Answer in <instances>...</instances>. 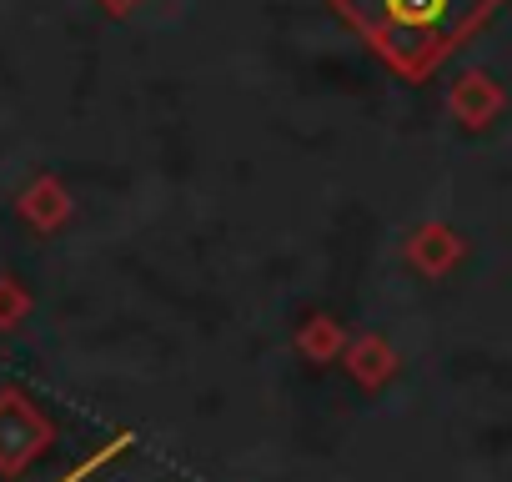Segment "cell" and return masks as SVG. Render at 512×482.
<instances>
[{
    "label": "cell",
    "instance_id": "1",
    "mask_svg": "<svg viewBox=\"0 0 512 482\" xmlns=\"http://www.w3.org/2000/svg\"><path fill=\"white\" fill-rule=\"evenodd\" d=\"M327 6L392 76L422 86L502 11V0H327Z\"/></svg>",
    "mask_w": 512,
    "mask_h": 482
},
{
    "label": "cell",
    "instance_id": "2",
    "mask_svg": "<svg viewBox=\"0 0 512 482\" xmlns=\"http://www.w3.org/2000/svg\"><path fill=\"white\" fill-rule=\"evenodd\" d=\"M56 442L51 412L26 387H0V477H26Z\"/></svg>",
    "mask_w": 512,
    "mask_h": 482
},
{
    "label": "cell",
    "instance_id": "3",
    "mask_svg": "<svg viewBox=\"0 0 512 482\" xmlns=\"http://www.w3.org/2000/svg\"><path fill=\"white\" fill-rule=\"evenodd\" d=\"M402 262L427 277V282H442L452 277L462 262H467V236L447 221H417L407 236H402Z\"/></svg>",
    "mask_w": 512,
    "mask_h": 482
},
{
    "label": "cell",
    "instance_id": "4",
    "mask_svg": "<svg viewBox=\"0 0 512 482\" xmlns=\"http://www.w3.org/2000/svg\"><path fill=\"white\" fill-rule=\"evenodd\" d=\"M16 216H21L36 236H61V231L71 226V216H76V196H71V186H66L56 171H41V176H31V181L21 186Z\"/></svg>",
    "mask_w": 512,
    "mask_h": 482
},
{
    "label": "cell",
    "instance_id": "5",
    "mask_svg": "<svg viewBox=\"0 0 512 482\" xmlns=\"http://www.w3.org/2000/svg\"><path fill=\"white\" fill-rule=\"evenodd\" d=\"M502 111H507V91H502V81L487 76V71H462V76L447 86V116H452L462 131H487Z\"/></svg>",
    "mask_w": 512,
    "mask_h": 482
},
{
    "label": "cell",
    "instance_id": "6",
    "mask_svg": "<svg viewBox=\"0 0 512 482\" xmlns=\"http://www.w3.org/2000/svg\"><path fill=\"white\" fill-rule=\"evenodd\" d=\"M342 367H347V377H352L362 392H382V387L397 382L402 357H397V347H392L382 332H357V337L347 342V352H342Z\"/></svg>",
    "mask_w": 512,
    "mask_h": 482
},
{
    "label": "cell",
    "instance_id": "7",
    "mask_svg": "<svg viewBox=\"0 0 512 482\" xmlns=\"http://www.w3.org/2000/svg\"><path fill=\"white\" fill-rule=\"evenodd\" d=\"M347 342H352V332H347L332 312H307L302 327H297V337H292L297 357L312 362V367H337L342 352H347Z\"/></svg>",
    "mask_w": 512,
    "mask_h": 482
},
{
    "label": "cell",
    "instance_id": "8",
    "mask_svg": "<svg viewBox=\"0 0 512 482\" xmlns=\"http://www.w3.org/2000/svg\"><path fill=\"white\" fill-rule=\"evenodd\" d=\"M31 307H36L31 287H26L16 272H0V337L21 332V327H26V317H31Z\"/></svg>",
    "mask_w": 512,
    "mask_h": 482
},
{
    "label": "cell",
    "instance_id": "9",
    "mask_svg": "<svg viewBox=\"0 0 512 482\" xmlns=\"http://www.w3.org/2000/svg\"><path fill=\"white\" fill-rule=\"evenodd\" d=\"M131 442H136V437H131V432H121V437H111V442H106V447H96V452H91V457H81V462H76V467H66V472H61V477H56V482H91V477H96V472H101V467H111V462H116V457H126V452H131Z\"/></svg>",
    "mask_w": 512,
    "mask_h": 482
},
{
    "label": "cell",
    "instance_id": "10",
    "mask_svg": "<svg viewBox=\"0 0 512 482\" xmlns=\"http://www.w3.org/2000/svg\"><path fill=\"white\" fill-rule=\"evenodd\" d=\"M96 6H101L111 21H126V16H136V6H141V0H96Z\"/></svg>",
    "mask_w": 512,
    "mask_h": 482
}]
</instances>
